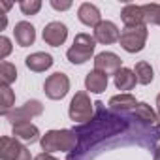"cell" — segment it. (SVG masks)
<instances>
[{"instance_id": "cell-1", "label": "cell", "mask_w": 160, "mask_h": 160, "mask_svg": "<svg viewBox=\"0 0 160 160\" xmlns=\"http://www.w3.org/2000/svg\"><path fill=\"white\" fill-rule=\"evenodd\" d=\"M96 115L91 122L79 124L73 128L77 134V147L68 152L66 160H94L104 151H109L119 145H128L122 141L126 138L132 145H141L154 151L156 141L160 139V128L143 124L136 115L128 111L106 109L102 102H94Z\"/></svg>"}, {"instance_id": "cell-2", "label": "cell", "mask_w": 160, "mask_h": 160, "mask_svg": "<svg viewBox=\"0 0 160 160\" xmlns=\"http://www.w3.org/2000/svg\"><path fill=\"white\" fill-rule=\"evenodd\" d=\"M40 145L43 149V152H72L77 147V134L70 128H62V130H49L42 136Z\"/></svg>"}, {"instance_id": "cell-3", "label": "cell", "mask_w": 160, "mask_h": 160, "mask_svg": "<svg viewBox=\"0 0 160 160\" xmlns=\"http://www.w3.org/2000/svg\"><path fill=\"white\" fill-rule=\"evenodd\" d=\"M94 47H96V40L94 36L87 34V32H79L73 38L72 47L66 51V57L72 64H83L87 60L92 58L94 55Z\"/></svg>"}, {"instance_id": "cell-4", "label": "cell", "mask_w": 160, "mask_h": 160, "mask_svg": "<svg viewBox=\"0 0 160 160\" xmlns=\"http://www.w3.org/2000/svg\"><path fill=\"white\" fill-rule=\"evenodd\" d=\"M68 115L73 122H79V124H87L94 119V104L91 102V98L85 91L75 92V96L70 102Z\"/></svg>"}, {"instance_id": "cell-5", "label": "cell", "mask_w": 160, "mask_h": 160, "mask_svg": "<svg viewBox=\"0 0 160 160\" xmlns=\"http://www.w3.org/2000/svg\"><path fill=\"white\" fill-rule=\"evenodd\" d=\"M147 36H149L147 25H143V27H134V28H124V30L121 32L119 43H121V47H122L126 53H139V51H143V47H145Z\"/></svg>"}, {"instance_id": "cell-6", "label": "cell", "mask_w": 160, "mask_h": 160, "mask_svg": "<svg viewBox=\"0 0 160 160\" xmlns=\"http://www.w3.org/2000/svg\"><path fill=\"white\" fill-rule=\"evenodd\" d=\"M0 158L2 160H34L30 151L15 138L4 136L0 139Z\"/></svg>"}, {"instance_id": "cell-7", "label": "cell", "mask_w": 160, "mask_h": 160, "mask_svg": "<svg viewBox=\"0 0 160 160\" xmlns=\"http://www.w3.org/2000/svg\"><path fill=\"white\" fill-rule=\"evenodd\" d=\"M68 91H70V79L62 72L51 73L43 83V92L49 100H62L68 94Z\"/></svg>"}, {"instance_id": "cell-8", "label": "cell", "mask_w": 160, "mask_h": 160, "mask_svg": "<svg viewBox=\"0 0 160 160\" xmlns=\"http://www.w3.org/2000/svg\"><path fill=\"white\" fill-rule=\"evenodd\" d=\"M42 113H43L42 102H40V100H28V102H25V106L13 108V109L6 115V119L12 122V126H15V124H21V122H30L32 117H38V115H42Z\"/></svg>"}, {"instance_id": "cell-9", "label": "cell", "mask_w": 160, "mask_h": 160, "mask_svg": "<svg viewBox=\"0 0 160 160\" xmlns=\"http://www.w3.org/2000/svg\"><path fill=\"white\" fill-rule=\"evenodd\" d=\"M43 42L51 47H60L68 38V27L60 21H51L43 28Z\"/></svg>"}, {"instance_id": "cell-10", "label": "cell", "mask_w": 160, "mask_h": 160, "mask_svg": "<svg viewBox=\"0 0 160 160\" xmlns=\"http://www.w3.org/2000/svg\"><path fill=\"white\" fill-rule=\"evenodd\" d=\"M121 68H122V60L115 53L104 51V53H98L94 57V70H98L106 75H115Z\"/></svg>"}, {"instance_id": "cell-11", "label": "cell", "mask_w": 160, "mask_h": 160, "mask_svg": "<svg viewBox=\"0 0 160 160\" xmlns=\"http://www.w3.org/2000/svg\"><path fill=\"white\" fill-rule=\"evenodd\" d=\"M119 38H121V32H119L117 25L111 23V21H102L94 28V40L98 43H102V45L115 43V42H119Z\"/></svg>"}, {"instance_id": "cell-12", "label": "cell", "mask_w": 160, "mask_h": 160, "mask_svg": "<svg viewBox=\"0 0 160 160\" xmlns=\"http://www.w3.org/2000/svg\"><path fill=\"white\" fill-rule=\"evenodd\" d=\"M121 19L124 23V28H134V27H143L145 23V15H143V8L136 6V4H126L121 10Z\"/></svg>"}, {"instance_id": "cell-13", "label": "cell", "mask_w": 160, "mask_h": 160, "mask_svg": "<svg viewBox=\"0 0 160 160\" xmlns=\"http://www.w3.org/2000/svg\"><path fill=\"white\" fill-rule=\"evenodd\" d=\"M13 36H15V42L19 47H28L36 40V28L28 21H19L13 28Z\"/></svg>"}, {"instance_id": "cell-14", "label": "cell", "mask_w": 160, "mask_h": 160, "mask_svg": "<svg viewBox=\"0 0 160 160\" xmlns=\"http://www.w3.org/2000/svg\"><path fill=\"white\" fill-rule=\"evenodd\" d=\"M12 134H13L15 139L25 141V143H36L38 139H42L38 126L32 124V122H21V124L12 126Z\"/></svg>"}, {"instance_id": "cell-15", "label": "cell", "mask_w": 160, "mask_h": 160, "mask_svg": "<svg viewBox=\"0 0 160 160\" xmlns=\"http://www.w3.org/2000/svg\"><path fill=\"white\" fill-rule=\"evenodd\" d=\"M77 19L81 21L83 25H87V27H94V28L102 23L100 10H98L94 4H91V2H83L81 6H79V10H77Z\"/></svg>"}, {"instance_id": "cell-16", "label": "cell", "mask_w": 160, "mask_h": 160, "mask_svg": "<svg viewBox=\"0 0 160 160\" xmlns=\"http://www.w3.org/2000/svg\"><path fill=\"white\" fill-rule=\"evenodd\" d=\"M53 57L49 55V53H42V51H38V53H32V55H28L27 58H25V64H27V68L28 70H32V72H45V70H49L51 66H53Z\"/></svg>"}, {"instance_id": "cell-17", "label": "cell", "mask_w": 160, "mask_h": 160, "mask_svg": "<svg viewBox=\"0 0 160 160\" xmlns=\"http://www.w3.org/2000/svg\"><path fill=\"white\" fill-rule=\"evenodd\" d=\"M108 83H109L108 75L102 73V72H98V70L89 72L87 77H85V87H87V91H91V92H94V94H102V92H106Z\"/></svg>"}, {"instance_id": "cell-18", "label": "cell", "mask_w": 160, "mask_h": 160, "mask_svg": "<svg viewBox=\"0 0 160 160\" xmlns=\"http://www.w3.org/2000/svg\"><path fill=\"white\" fill-rule=\"evenodd\" d=\"M113 81H115V87H117L119 91L128 92V91H132V89L136 87L138 79H136L134 70H130V68H121V70L113 75Z\"/></svg>"}, {"instance_id": "cell-19", "label": "cell", "mask_w": 160, "mask_h": 160, "mask_svg": "<svg viewBox=\"0 0 160 160\" xmlns=\"http://www.w3.org/2000/svg\"><path fill=\"white\" fill-rule=\"evenodd\" d=\"M139 102H136V98L130 94V92H122V94H117V96H111L108 106L109 109L113 111H130V109H136Z\"/></svg>"}, {"instance_id": "cell-20", "label": "cell", "mask_w": 160, "mask_h": 160, "mask_svg": "<svg viewBox=\"0 0 160 160\" xmlns=\"http://www.w3.org/2000/svg\"><path fill=\"white\" fill-rule=\"evenodd\" d=\"M134 115H136V119L141 121L143 124H149V126H156V124H158V115H156V111H154L149 104H145V102H139V104L136 106Z\"/></svg>"}, {"instance_id": "cell-21", "label": "cell", "mask_w": 160, "mask_h": 160, "mask_svg": "<svg viewBox=\"0 0 160 160\" xmlns=\"http://www.w3.org/2000/svg\"><path fill=\"white\" fill-rule=\"evenodd\" d=\"M134 73H136V79L139 85H149L152 79H154V72H152V66L145 60L138 62L136 68H134Z\"/></svg>"}, {"instance_id": "cell-22", "label": "cell", "mask_w": 160, "mask_h": 160, "mask_svg": "<svg viewBox=\"0 0 160 160\" xmlns=\"http://www.w3.org/2000/svg\"><path fill=\"white\" fill-rule=\"evenodd\" d=\"M0 98H2V102H0V113H2L4 117L12 111V108H13V104H15V94H13V91L8 87V85H0Z\"/></svg>"}, {"instance_id": "cell-23", "label": "cell", "mask_w": 160, "mask_h": 160, "mask_svg": "<svg viewBox=\"0 0 160 160\" xmlns=\"http://www.w3.org/2000/svg\"><path fill=\"white\" fill-rule=\"evenodd\" d=\"M17 79V68L15 64L4 60V62H0V81H2V85H12L13 81Z\"/></svg>"}, {"instance_id": "cell-24", "label": "cell", "mask_w": 160, "mask_h": 160, "mask_svg": "<svg viewBox=\"0 0 160 160\" xmlns=\"http://www.w3.org/2000/svg\"><path fill=\"white\" fill-rule=\"evenodd\" d=\"M143 15L147 25H158L160 27V4H143Z\"/></svg>"}, {"instance_id": "cell-25", "label": "cell", "mask_w": 160, "mask_h": 160, "mask_svg": "<svg viewBox=\"0 0 160 160\" xmlns=\"http://www.w3.org/2000/svg\"><path fill=\"white\" fill-rule=\"evenodd\" d=\"M19 8H21L23 15H36L42 10V2L40 0H21Z\"/></svg>"}, {"instance_id": "cell-26", "label": "cell", "mask_w": 160, "mask_h": 160, "mask_svg": "<svg viewBox=\"0 0 160 160\" xmlns=\"http://www.w3.org/2000/svg\"><path fill=\"white\" fill-rule=\"evenodd\" d=\"M10 53H12V42H10V38L2 36V38H0V60L4 62V58H6Z\"/></svg>"}, {"instance_id": "cell-27", "label": "cell", "mask_w": 160, "mask_h": 160, "mask_svg": "<svg viewBox=\"0 0 160 160\" xmlns=\"http://www.w3.org/2000/svg\"><path fill=\"white\" fill-rule=\"evenodd\" d=\"M51 6L58 12H64V10H70L72 8V2H58V0H51Z\"/></svg>"}, {"instance_id": "cell-28", "label": "cell", "mask_w": 160, "mask_h": 160, "mask_svg": "<svg viewBox=\"0 0 160 160\" xmlns=\"http://www.w3.org/2000/svg\"><path fill=\"white\" fill-rule=\"evenodd\" d=\"M34 160H58V158H55V156L49 154V152H40L38 156H34Z\"/></svg>"}, {"instance_id": "cell-29", "label": "cell", "mask_w": 160, "mask_h": 160, "mask_svg": "<svg viewBox=\"0 0 160 160\" xmlns=\"http://www.w3.org/2000/svg\"><path fill=\"white\" fill-rule=\"evenodd\" d=\"M156 115H158V124L156 126L160 128V94L156 96Z\"/></svg>"}, {"instance_id": "cell-30", "label": "cell", "mask_w": 160, "mask_h": 160, "mask_svg": "<svg viewBox=\"0 0 160 160\" xmlns=\"http://www.w3.org/2000/svg\"><path fill=\"white\" fill-rule=\"evenodd\" d=\"M154 160H160V145L154 149Z\"/></svg>"}, {"instance_id": "cell-31", "label": "cell", "mask_w": 160, "mask_h": 160, "mask_svg": "<svg viewBox=\"0 0 160 160\" xmlns=\"http://www.w3.org/2000/svg\"><path fill=\"white\" fill-rule=\"evenodd\" d=\"M6 23H8V19H6V15H2V28L6 27Z\"/></svg>"}]
</instances>
